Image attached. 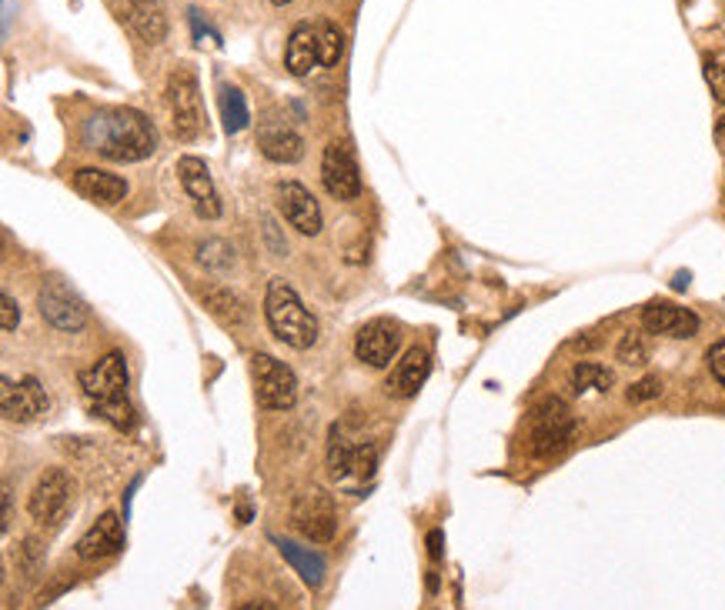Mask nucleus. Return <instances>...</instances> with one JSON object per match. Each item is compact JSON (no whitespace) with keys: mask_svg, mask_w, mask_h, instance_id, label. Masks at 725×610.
Wrapping results in <instances>:
<instances>
[{"mask_svg":"<svg viewBox=\"0 0 725 610\" xmlns=\"http://www.w3.org/2000/svg\"><path fill=\"white\" fill-rule=\"evenodd\" d=\"M84 147L111 163H137L158 150V131L134 107H108L87 118Z\"/></svg>","mask_w":725,"mask_h":610,"instance_id":"obj_1","label":"nucleus"},{"mask_svg":"<svg viewBox=\"0 0 725 610\" xmlns=\"http://www.w3.org/2000/svg\"><path fill=\"white\" fill-rule=\"evenodd\" d=\"M128 387H131V374H128V361L121 351L104 354L94 367H87L81 374V391H84L94 417L108 420L118 430H131L137 424Z\"/></svg>","mask_w":725,"mask_h":610,"instance_id":"obj_2","label":"nucleus"},{"mask_svg":"<svg viewBox=\"0 0 725 610\" xmlns=\"http://www.w3.org/2000/svg\"><path fill=\"white\" fill-rule=\"evenodd\" d=\"M265 317H268V327L271 334L294 347V351H307L318 344V320L311 314L301 297L294 294V288H288L281 277L268 284V294H265Z\"/></svg>","mask_w":725,"mask_h":610,"instance_id":"obj_3","label":"nucleus"},{"mask_svg":"<svg viewBox=\"0 0 725 610\" xmlns=\"http://www.w3.org/2000/svg\"><path fill=\"white\" fill-rule=\"evenodd\" d=\"M165 100L171 110V134L184 144H191L201 127H204V110H201V87H197V74L191 64H178L168 74V87H165Z\"/></svg>","mask_w":725,"mask_h":610,"instance_id":"obj_4","label":"nucleus"},{"mask_svg":"<svg viewBox=\"0 0 725 610\" xmlns=\"http://www.w3.org/2000/svg\"><path fill=\"white\" fill-rule=\"evenodd\" d=\"M572 437H576V417H572V411H568L565 401L548 398L532 411V420H529V451H532V457L548 461V457L561 454L568 443H572Z\"/></svg>","mask_w":725,"mask_h":610,"instance_id":"obj_5","label":"nucleus"},{"mask_svg":"<svg viewBox=\"0 0 725 610\" xmlns=\"http://www.w3.org/2000/svg\"><path fill=\"white\" fill-rule=\"evenodd\" d=\"M251 374H254V398L265 411H291L298 404V377L278 357L254 354Z\"/></svg>","mask_w":725,"mask_h":610,"instance_id":"obj_6","label":"nucleus"},{"mask_svg":"<svg viewBox=\"0 0 725 610\" xmlns=\"http://www.w3.org/2000/svg\"><path fill=\"white\" fill-rule=\"evenodd\" d=\"M291 521L307 537L311 544H328L338 530V508L331 501V493L322 487H307L294 497L291 504Z\"/></svg>","mask_w":725,"mask_h":610,"instance_id":"obj_7","label":"nucleus"},{"mask_svg":"<svg viewBox=\"0 0 725 610\" xmlns=\"http://www.w3.org/2000/svg\"><path fill=\"white\" fill-rule=\"evenodd\" d=\"M37 310L55 330H81L87 324V304L61 281V277H47L44 288L37 291Z\"/></svg>","mask_w":725,"mask_h":610,"instance_id":"obj_8","label":"nucleus"},{"mask_svg":"<svg viewBox=\"0 0 725 610\" xmlns=\"http://www.w3.org/2000/svg\"><path fill=\"white\" fill-rule=\"evenodd\" d=\"M111 8L128 30L144 44H161L168 37V11L165 0H111Z\"/></svg>","mask_w":725,"mask_h":610,"instance_id":"obj_9","label":"nucleus"},{"mask_svg":"<svg viewBox=\"0 0 725 610\" xmlns=\"http://www.w3.org/2000/svg\"><path fill=\"white\" fill-rule=\"evenodd\" d=\"M0 407H4L8 420L31 424V420H37L50 411V398H47L44 383L37 377H24L17 383L11 377H4L0 380Z\"/></svg>","mask_w":725,"mask_h":610,"instance_id":"obj_10","label":"nucleus"},{"mask_svg":"<svg viewBox=\"0 0 725 610\" xmlns=\"http://www.w3.org/2000/svg\"><path fill=\"white\" fill-rule=\"evenodd\" d=\"M71 490H74V484H71V477L64 474V471H47L37 484H34V490H31V497H27V511H31V517L37 521V524H58L61 517H64V511H68V504H71Z\"/></svg>","mask_w":725,"mask_h":610,"instance_id":"obj_11","label":"nucleus"},{"mask_svg":"<svg viewBox=\"0 0 725 610\" xmlns=\"http://www.w3.org/2000/svg\"><path fill=\"white\" fill-rule=\"evenodd\" d=\"M322 184L335 200H354L361 194V174L358 160L348 144H328L322 157Z\"/></svg>","mask_w":725,"mask_h":610,"instance_id":"obj_12","label":"nucleus"},{"mask_svg":"<svg viewBox=\"0 0 725 610\" xmlns=\"http://www.w3.org/2000/svg\"><path fill=\"white\" fill-rule=\"evenodd\" d=\"M178 178H181V187L188 191V197L194 200V213L204 217V220H215L221 217V197L215 191V181H212V171H207V163L201 157H181L178 160Z\"/></svg>","mask_w":725,"mask_h":610,"instance_id":"obj_13","label":"nucleus"},{"mask_svg":"<svg viewBox=\"0 0 725 610\" xmlns=\"http://www.w3.org/2000/svg\"><path fill=\"white\" fill-rule=\"evenodd\" d=\"M278 207H281V217L298 234H307V237L322 234V224H325L322 207L304 184H294V181L278 184Z\"/></svg>","mask_w":725,"mask_h":610,"instance_id":"obj_14","label":"nucleus"},{"mask_svg":"<svg viewBox=\"0 0 725 610\" xmlns=\"http://www.w3.org/2000/svg\"><path fill=\"white\" fill-rule=\"evenodd\" d=\"M398 347H401V334L391 320H372L361 327L354 338V357L368 367H388Z\"/></svg>","mask_w":725,"mask_h":610,"instance_id":"obj_15","label":"nucleus"},{"mask_svg":"<svg viewBox=\"0 0 725 610\" xmlns=\"http://www.w3.org/2000/svg\"><path fill=\"white\" fill-rule=\"evenodd\" d=\"M642 327L649 334H665V338H676V341H689L699 334V317L679 304H665V301H655L642 310Z\"/></svg>","mask_w":725,"mask_h":610,"instance_id":"obj_16","label":"nucleus"},{"mask_svg":"<svg viewBox=\"0 0 725 610\" xmlns=\"http://www.w3.org/2000/svg\"><path fill=\"white\" fill-rule=\"evenodd\" d=\"M428 374H432V354H428L425 347H411V351L395 364V370L388 374L385 391H388V398L408 401V398H414V394L422 391V383L428 380Z\"/></svg>","mask_w":725,"mask_h":610,"instance_id":"obj_17","label":"nucleus"},{"mask_svg":"<svg viewBox=\"0 0 725 610\" xmlns=\"http://www.w3.org/2000/svg\"><path fill=\"white\" fill-rule=\"evenodd\" d=\"M124 527H121V517L118 514H100V521L77 540V558L81 561H104V558H114V553L124 550Z\"/></svg>","mask_w":725,"mask_h":610,"instance_id":"obj_18","label":"nucleus"},{"mask_svg":"<svg viewBox=\"0 0 725 610\" xmlns=\"http://www.w3.org/2000/svg\"><path fill=\"white\" fill-rule=\"evenodd\" d=\"M257 150L275 163H298L304 157V141L288 121L271 118L257 127Z\"/></svg>","mask_w":725,"mask_h":610,"instance_id":"obj_19","label":"nucleus"},{"mask_svg":"<svg viewBox=\"0 0 725 610\" xmlns=\"http://www.w3.org/2000/svg\"><path fill=\"white\" fill-rule=\"evenodd\" d=\"M74 191L84 197V200H94V204H104V207H114L128 197V181L118 178V174H108L100 168H81L74 171L71 178Z\"/></svg>","mask_w":725,"mask_h":610,"instance_id":"obj_20","label":"nucleus"},{"mask_svg":"<svg viewBox=\"0 0 725 610\" xmlns=\"http://www.w3.org/2000/svg\"><path fill=\"white\" fill-rule=\"evenodd\" d=\"M285 64L294 77H307L315 71L318 61V27L311 24H298L288 37V50H285Z\"/></svg>","mask_w":725,"mask_h":610,"instance_id":"obj_21","label":"nucleus"},{"mask_svg":"<svg viewBox=\"0 0 725 610\" xmlns=\"http://www.w3.org/2000/svg\"><path fill=\"white\" fill-rule=\"evenodd\" d=\"M281 550V558L294 568V574L307 584V587H322L325 584V574H328V564L318 550L311 547H301L294 540H285V537H271Z\"/></svg>","mask_w":725,"mask_h":610,"instance_id":"obj_22","label":"nucleus"},{"mask_svg":"<svg viewBox=\"0 0 725 610\" xmlns=\"http://www.w3.org/2000/svg\"><path fill=\"white\" fill-rule=\"evenodd\" d=\"M358 448H361V443H354L341 424L331 427V434H328V471H331V477H335L338 484H348V480L354 477Z\"/></svg>","mask_w":725,"mask_h":610,"instance_id":"obj_23","label":"nucleus"},{"mask_svg":"<svg viewBox=\"0 0 725 610\" xmlns=\"http://www.w3.org/2000/svg\"><path fill=\"white\" fill-rule=\"evenodd\" d=\"M201 301H204V307L212 310L221 324H228V327H238V324H244L247 320V310H244V304H241V297L238 294H231L228 288H218V284H204L201 291Z\"/></svg>","mask_w":725,"mask_h":610,"instance_id":"obj_24","label":"nucleus"},{"mask_svg":"<svg viewBox=\"0 0 725 610\" xmlns=\"http://www.w3.org/2000/svg\"><path fill=\"white\" fill-rule=\"evenodd\" d=\"M615 383V374L602 364H592V361H582L572 367V377H568V387H572V394H608Z\"/></svg>","mask_w":725,"mask_h":610,"instance_id":"obj_25","label":"nucleus"},{"mask_svg":"<svg viewBox=\"0 0 725 610\" xmlns=\"http://www.w3.org/2000/svg\"><path fill=\"white\" fill-rule=\"evenodd\" d=\"M218 103H221V121H225V131L228 134H241L247 124H251V114H247V100L238 87L225 84L221 94H218Z\"/></svg>","mask_w":725,"mask_h":610,"instance_id":"obj_26","label":"nucleus"},{"mask_svg":"<svg viewBox=\"0 0 725 610\" xmlns=\"http://www.w3.org/2000/svg\"><path fill=\"white\" fill-rule=\"evenodd\" d=\"M341 53H345V34H341V27L331 24V21H325V24L318 27V61H322L325 68H338Z\"/></svg>","mask_w":725,"mask_h":610,"instance_id":"obj_27","label":"nucleus"},{"mask_svg":"<svg viewBox=\"0 0 725 610\" xmlns=\"http://www.w3.org/2000/svg\"><path fill=\"white\" fill-rule=\"evenodd\" d=\"M615 357H618L621 364H629V367H642V364L649 361V341H645V334H639V330H629V334H621V341H618V347H615Z\"/></svg>","mask_w":725,"mask_h":610,"instance_id":"obj_28","label":"nucleus"},{"mask_svg":"<svg viewBox=\"0 0 725 610\" xmlns=\"http://www.w3.org/2000/svg\"><path fill=\"white\" fill-rule=\"evenodd\" d=\"M197 260H201L207 270L225 273V270L234 264V247L225 244V241H204V244L197 247Z\"/></svg>","mask_w":725,"mask_h":610,"instance_id":"obj_29","label":"nucleus"},{"mask_svg":"<svg viewBox=\"0 0 725 610\" xmlns=\"http://www.w3.org/2000/svg\"><path fill=\"white\" fill-rule=\"evenodd\" d=\"M662 394V380L658 377H642L629 387V401L632 404H645V401H655Z\"/></svg>","mask_w":725,"mask_h":610,"instance_id":"obj_30","label":"nucleus"},{"mask_svg":"<svg viewBox=\"0 0 725 610\" xmlns=\"http://www.w3.org/2000/svg\"><path fill=\"white\" fill-rule=\"evenodd\" d=\"M705 361H709V370H712V377L718 380V387H722V391H725V338H722V341H715V344L709 347Z\"/></svg>","mask_w":725,"mask_h":610,"instance_id":"obj_31","label":"nucleus"},{"mask_svg":"<svg viewBox=\"0 0 725 610\" xmlns=\"http://www.w3.org/2000/svg\"><path fill=\"white\" fill-rule=\"evenodd\" d=\"M17 324H21V310H17V301H14V297H11V294L4 291V294H0V327H4L8 334H11V330H17Z\"/></svg>","mask_w":725,"mask_h":610,"instance_id":"obj_32","label":"nucleus"},{"mask_svg":"<svg viewBox=\"0 0 725 610\" xmlns=\"http://www.w3.org/2000/svg\"><path fill=\"white\" fill-rule=\"evenodd\" d=\"M705 77H709V84H712V94H715V100H722V103H725V68H722V64H712V61H709V68H705Z\"/></svg>","mask_w":725,"mask_h":610,"instance_id":"obj_33","label":"nucleus"},{"mask_svg":"<svg viewBox=\"0 0 725 610\" xmlns=\"http://www.w3.org/2000/svg\"><path fill=\"white\" fill-rule=\"evenodd\" d=\"M191 24H194V37H197V44H204V37L212 40L215 47H218V34L215 30H207V24H201V11H191Z\"/></svg>","mask_w":725,"mask_h":610,"instance_id":"obj_34","label":"nucleus"},{"mask_svg":"<svg viewBox=\"0 0 725 610\" xmlns=\"http://www.w3.org/2000/svg\"><path fill=\"white\" fill-rule=\"evenodd\" d=\"M442 544H445V534H442V530H432V534H428V553H432V561H442Z\"/></svg>","mask_w":725,"mask_h":610,"instance_id":"obj_35","label":"nucleus"},{"mask_svg":"<svg viewBox=\"0 0 725 610\" xmlns=\"http://www.w3.org/2000/svg\"><path fill=\"white\" fill-rule=\"evenodd\" d=\"M275 8H285V4H291V0H271Z\"/></svg>","mask_w":725,"mask_h":610,"instance_id":"obj_36","label":"nucleus"}]
</instances>
